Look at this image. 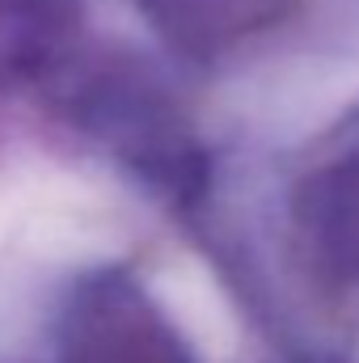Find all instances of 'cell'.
I'll return each instance as SVG.
<instances>
[{"label":"cell","instance_id":"7a4b0ae2","mask_svg":"<svg viewBox=\"0 0 359 363\" xmlns=\"http://www.w3.org/2000/svg\"><path fill=\"white\" fill-rule=\"evenodd\" d=\"M296 233L326 283H359V118L309 165L296 186Z\"/></svg>","mask_w":359,"mask_h":363},{"label":"cell","instance_id":"6da1fadb","mask_svg":"<svg viewBox=\"0 0 359 363\" xmlns=\"http://www.w3.org/2000/svg\"><path fill=\"white\" fill-rule=\"evenodd\" d=\"M60 363H199L148 291L123 271L85 279L60 325Z\"/></svg>","mask_w":359,"mask_h":363}]
</instances>
